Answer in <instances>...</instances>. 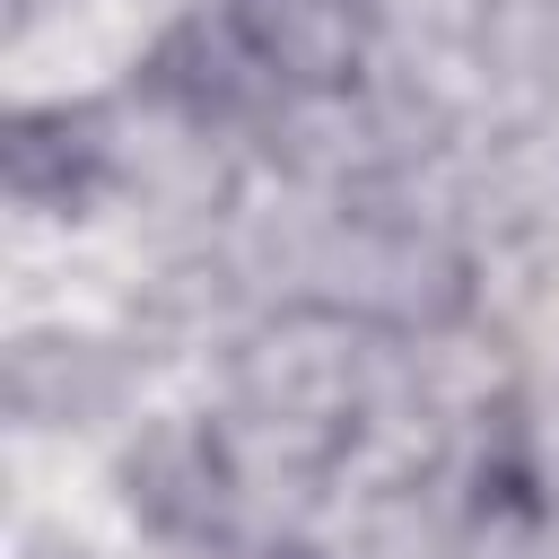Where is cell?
<instances>
[{
    "label": "cell",
    "instance_id": "obj_1",
    "mask_svg": "<svg viewBox=\"0 0 559 559\" xmlns=\"http://www.w3.org/2000/svg\"><path fill=\"white\" fill-rule=\"evenodd\" d=\"M236 402L297 454H323L358 428V358L341 323H288L236 358Z\"/></svg>",
    "mask_w": 559,
    "mask_h": 559
},
{
    "label": "cell",
    "instance_id": "obj_2",
    "mask_svg": "<svg viewBox=\"0 0 559 559\" xmlns=\"http://www.w3.org/2000/svg\"><path fill=\"white\" fill-rule=\"evenodd\" d=\"M122 480H131V507H140L166 542H201V533H218V515H227V463H218V445H210L201 428H148V437L131 445Z\"/></svg>",
    "mask_w": 559,
    "mask_h": 559
},
{
    "label": "cell",
    "instance_id": "obj_3",
    "mask_svg": "<svg viewBox=\"0 0 559 559\" xmlns=\"http://www.w3.org/2000/svg\"><path fill=\"white\" fill-rule=\"evenodd\" d=\"M9 402L35 428H87L122 402V358L87 332H35L9 358Z\"/></svg>",
    "mask_w": 559,
    "mask_h": 559
},
{
    "label": "cell",
    "instance_id": "obj_4",
    "mask_svg": "<svg viewBox=\"0 0 559 559\" xmlns=\"http://www.w3.org/2000/svg\"><path fill=\"white\" fill-rule=\"evenodd\" d=\"M96 175H105V122H96V114H70V105L17 114V131H9V192H17V201L70 210Z\"/></svg>",
    "mask_w": 559,
    "mask_h": 559
},
{
    "label": "cell",
    "instance_id": "obj_5",
    "mask_svg": "<svg viewBox=\"0 0 559 559\" xmlns=\"http://www.w3.org/2000/svg\"><path fill=\"white\" fill-rule=\"evenodd\" d=\"M280 559H306V550H280Z\"/></svg>",
    "mask_w": 559,
    "mask_h": 559
}]
</instances>
